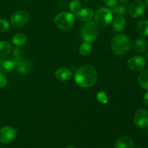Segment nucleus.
Instances as JSON below:
<instances>
[{"mask_svg":"<svg viewBox=\"0 0 148 148\" xmlns=\"http://www.w3.org/2000/svg\"><path fill=\"white\" fill-rule=\"evenodd\" d=\"M143 100H144V103L146 104V105L148 106V92H146L144 95V98H143Z\"/></svg>","mask_w":148,"mask_h":148,"instance_id":"29","label":"nucleus"},{"mask_svg":"<svg viewBox=\"0 0 148 148\" xmlns=\"http://www.w3.org/2000/svg\"><path fill=\"white\" fill-rule=\"evenodd\" d=\"M7 79L6 76L4 75V73L0 72V88H4V87L7 85Z\"/></svg>","mask_w":148,"mask_h":148,"instance_id":"27","label":"nucleus"},{"mask_svg":"<svg viewBox=\"0 0 148 148\" xmlns=\"http://www.w3.org/2000/svg\"><path fill=\"white\" fill-rule=\"evenodd\" d=\"M114 148H134V143L130 137L124 136L116 140Z\"/></svg>","mask_w":148,"mask_h":148,"instance_id":"13","label":"nucleus"},{"mask_svg":"<svg viewBox=\"0 0 148 148\" xmlns=\"http://www.w3.org/2000/svg\"><path fill=\"white\" fill-rule=\"evenodd\" d=\"M12 49V47L10 42L4 40L0 41V57L8 55L11 52Z\"/></svg>","mask_w":148,"mask_h":148,"instance_id":"20","label":"nucleus"},{"mask_svg":"<svg viewBox=\"0 0 148 148\" xmlns=\"http://www.w3.org/2000/svg\"><path fill=\"white\" fill-rule=\"evenodd\" d=\"M33 68V62L30 59L23 61L21 64L18 66V71L21 74H26L30 72Z\"/></svg>","mask_w":148,"mask_h":148,"instance_id":"21","label":"nucleus"},{"mask_svg":"<svg viewBox=\"0 0 148 148\" xmlns=\"http://www.w3.org/2000/svg\"><path fill=\"white\" fill-rule=\"evenodd\" d=\"M75 17L72 13L62 12L59 13L54 18V24L59 29L67 30L72 28L75 25Z\"/></svg>","mask_w":148,"mask_h":148,"instance_id":"3","label":"nucleus"},{"mask_svg":"<svg viewBox=\"0 0 148 148\" xmlns=\"http://www.w3.org/2000/svg\"><path fill=\"white\" fill-rule=\"evenodd\" d=\"M147 134H148V130H147Z\"/></svg>","mask_w":148,"mask_h":148,"instance_id":"36","label":"nucleus"},{"mask_svg":"<svg viewBox=\"0 0 148 148\" xmlns=\"http://www.w3.org/2000/svg\"><path fill=\"white\" fill-rule=\"evenodd\" d=\"M94 23L100 27H106L109 25L113 20V12L111 10L102 7L97 10L94 15Z\"/></svg>","mask_w":148,"mask_h":148,"instance_id":"5","label":"nucleus"},{"mask_svg":"<svg viewBox=\"0 0 148 148\" xmlns=\"http://www.w3.org/2000/svg\"><path fill=\"white\" fill-rule=\"evenodd\" d=\"M91 51H92V46H91V43L85 41H84L83 43L81 44L79 49V53L83 56H88V55L91 53Z\"/></svg>","mask_w":148,"mask_h":148,"instance_id":"22","label":"nucleus"},{"mask_svg":"<svg viewBox=\"0 0 148 148\" xmlns=\"http://www.w3.org/2000/svg\"><path fill=\"white\" fill-rule=\"evenodd\" d=\"M146 10V6L143 1L135 0L130 4L128 7L129 14L133 18H137L143 15Z\"/></svg>","mask_w":148,"mask_h":148,"instance_id":"7","label":"nucleus"},{"mask_svg":"<svg viewBox=\"0 0 148 148\" xmlns=\"http://www.w3.org/2000/svg\"><path fill=\"white\" fill-rule=\"evenodd\" d=\"M103 1L108 7H113L117 3V0H103Z\"/></svg>","mask_w":148,"mask_h":148,"instance_id":"28","label":"nucleus"},{"mask_svg":"<svg viewBox=\"0 0 148 148\" xmlns=\"http://www.w3.org/2000/svg\"><path fill=\"white\" fill-rule=\"evenodd\" d=\"M137 31L140 36H148V20H142L137 25Z\"/></svg>","mask_w":148,"mask_h":148,"instance_id":"19","label":"nucleus"},{"mask_svg":"<svg viewBox=\"0 0 148 148\" xmlns=\"http://www.w3.org/2000/svg\"><path fill=\"white\" fill-rule=\"evenodd\" d=\"M97 98H98V101L101 103L106 104L108 102V98L105 92H99L97 94Z\"/></svg>","mask_w":148,"mask_h":148,"instance_id":"26","label":"nucleus"},{"mask_svg":"<svg viewBox=\"0 0 148 148\" xmlns=\"http://www.w3.org/2000/svg\"><path fill=\"white\" fill-rule=\"evenodd\" d=\"M10 28V23L4 19H0V31L5 32Z\"/></svg>","mask_w":148,"mask_h":148,"instance_id":"25","label":"nucleus"},{"mask_svg":"<svg viewBox=\"0 0 148 148\" xmlns=\"http://www.w3.org/2000/svg\"><path fill=\"white\" fill-rule=\"evenodd\" d=\"M131 47V41L127 36L122 33L114 36L111 41V49L113 52L118 56L125 54Z\"/></svg>","mask_w":148,"mask_h":148,"instance_id":"2","label":"nucleus"},{"mask_svg":"<svg viewBox=\"0 0 148 148\" xmlns=\"http://www.w3.org/2000/svg\"><path fill=\"white\" fill-rule=\"evenodd\" d=\"M137 79L140 86L143 89L148 90V69H143L140 71Z\"/></svg>","mask_w":148,"mask_h":148,"instance_id":"16","label":"nucleus"},{"mask_svg":"<svg viewBox=\"0 0 148 148\" xmlns=\"http://www.w3.org/2000/svg\"><path fill=\"white\" fill-rule=\"evenodd\" d=\"M111 10L113 13H115V14L121 15V14H125L126 12H127V6L124 5V4H121V5H116V4L115 6L111 7Z\"/></svg>","mask_w":148,"mask_h":148,"instance_id":"24","label":"nucleus"},{"mask_svg":"<svg viewBox=\"0 0 148 148\" xmlns=\"http://www.w3.org/2000/svg\"><path fill=\"white\" fill-rule=\"evenodd\" d=\"M130 1V0H119L120 2L122 3V4H127V3H128Z\"/></svg>","mask_w":148,"mask_h":148,"instance_id":"30","label":"nucleus"},{"mask_svg":"<svg viewBox=\"0 0 148 148\" xmlns=\"http://www.w3.org/2000/svg\"><path fill=\"white\" fill-rule=\"evenodd\" d=\"M12 41L15 46H22L27 42V36L23 33H16L12 38Z\"/></svg>","mask_w":148,"mask_h":148,"instance_id":"18","label":"nucleus"},{"mask_svg":"<svg viewBox=\"0 0 148 148\" xmlns=\"http://www.w3.org/2000/svg\"><path fill=\"white\" fill-rule=\"evenodd\" d=\"M14 64L12 60L4 59L3 56L0 57V72L2 73H7L12 71L14 68Z\"/></svg>","mask_w":148,"mask_h":148,"instance_id":"15","label":"nucleus"},{"mask_svg":"<svg viewBox=\"0 0 148 148\" xmlns=\"http://www.w3.org/2000/svg\"><path fill=\"white\" fill-rule=\"evenodd\" d=\"M147 42L143 38H138L134 43V49L138 53H144L147 50Z\"/></svg>","mask_w":148,"mask_h":148,"instance_id":"17","label":"nucleus"},{"mask_svg":"<svg viewBox=\"0 0 148 148\" xmlns=\"http://www.w3.org/2000/svg\"><path fill=\"white\" fill-rule=\"evenodd\" d=\"M55 77L59 81H67L72 77V72L66 67H60L55 72Z\"/></svg>","mask_w":148,"mask_h":148,"instance_id":"11","label":"nucleus"},{"mask_svg":"<svg viewBox=\"0 0 148 148\" xmlns=\"http://www.w3.org/2000/svg\"><path fill=\"white\" fill-rule=\"evenodd\" d=\"M77 17L79 20L82 22H88L92 20L94 17V12L90 8L80 9L77 13Z\"/></svg>","mask_w":148,"mask_h":148,"instance_id":"12","label":"nucleus"},{"mask_svg":"<svg viewBox=\"0 0 148 148\" xmlns=\"http://www.w3.org/2000/svg\"><path fill=\"white\" fill-rule=\"evenodd\" d=\"M85 1H90V0H85Z\"/></svg>","mask_w":148,"mask_h":148,"instance_id":"34","label":"nucleus"},{"mask_svg":"<svg viewBox=\"0 0 148 148\" xmlns=\"http://www.w3.org/2000/svg\"><path fill=\"white\" fill-rule=\"evenodd\" d=\"M146 66L145 58L140 56H134L127 61V66L129 69L134 72H140L143 70Z\"/></svg>","mask_w":148,"mask_h":148,"instance_id":"8","label":"nucleus"},{"mask_svg":"<svg viewBox=\"0 0 148 148\" xmlns=\"http://www.w3.org/2000/svg\"><path fill=\"white\" fill-rule=\"evenodd\" d=\"M126 25V20L123 16L118 15L113 19L112 29L115 32H120L124 30Z\"/></svg>","mask_w":148,"mask_h":148,"instance_id":"14","label":"nucleus"},{"mask_svg":"<svg viewBox=\"0 0 148 148\" xmlns=\"http://www.w3.org/2000/svg\"><path fill=\"white\" fill-rule=\"evenodd\" d=\"M66 148H75V147H72V146H68V147H66Z\"/></svg>","mask_w":148,"mask_h":148,"instance_id":"32","label":"nucleus"},{"mask_svg":"<svg viewBox=\"0 0 148 148\" xmlns=\"http://www.w3.org/2000/svg\"><path fill=\"white\" fill-rule=\"evenodd\" d=\"M145 4H146V6H147V7H148V0H146Z\"/></svg>","mask_w":148,"mask_h":148,"instance_id":"31","label":"nucleus"},{"mask_svg":"<svg viewBox=\"0 0 148 148\" xmlns=\"http://www.w3.org/2000/svg\"><path fill=\"white\" fill-rule=\"evenodd\" d=\"M146 57H147V59H148V52L147 53H146Z\"/></svg>","mask_w":148,"mask_h":148,"instance_id":"33","label":"nucleus"},{"mask_svg":"<svg viewBox=\"0 0 148 148\" xmlns=\"http://www.w3.org/2000/svg\"><path fill=\"white\" fill-rule=\"evenodd\" d=\"M70 12L72 14H77L81 9V2L79 0H72L69 4Z\"/></svg>","mask_w":148,"mask_h":148,"instance_id":"23","label":"nucleus"},{"mask_svg":"<svg viewBox=\"0 0 148 148\" xmlns=\"http://www.w3.org/2000/svg\"><path fill=\"white\" fill-rule=\"evenodd\" d=\"M98 79V73L93 66L85 64L80 66L75 72V79L79 86L88 88L93 86Z\"/></svg>","mask_w":148,"mask_h":148,"instance_id":"1","label":"nucleus"},{"mask_svg":"<svg viewBox=\"0 0 148 148\" xmlns=\"http://www.w3.org/2000/svg\"><path fill=\"white\" fill-rule=\"evenodd\" d=\"M29 20V14L25 10H17L12 14L10 23L13 27H21Z\"/></svg>","mask_w":148,"mask_h":148,"instance_id":"6","label":"nucleus"},{"mask_svg":"<svg viewBox=\"0 0 148 148\" xmlns=\"http://www.w3.org/2000/svg\"><path fill=\"white\" fill-rule=\"evenodd\" d=\"M80 33L83 41L92 43L98 37V30L96 24L90 20L88 21L82 26Z\"/></svg>","mask_w":148,"mask_h":148,"instance_id":"4","label":"nucleus"},{"mask_svg":"<svg viewBox=\"0 0 148 148\" xmlns=\"http://www.w3.org/2000/svg\"><path fill=\"white\" fill-rule=\"evenodd\" d=\"M134 122L137 127L141 129L148 127V111L144 108H140L136 111L134 116Z\"/></svg>","mask_w":148,"mask_h":148,"instance_id":"9","label":"nucleus"},{"mask_svg":"<svg viewBox=\"0 0 148 148\" xmlns=\"http://www.w3.org/2000/svg\"><path fill=\"white\" fill-rule=\"evenodd\" d=\"M16 130L10 126L0 128V143H10L15 138Z\"/></svg>","mask_w":148,"mask_h":148,"instance_id":"10","label":"nucleus"},{"mask_svg":"<svg viewBox=\"0 0 148 148\" xmlns=\"http://www.w3.org/2000/svg\"><path fill=\"white\" fill-rule=\"evenodd\" d=\"M137 148H143V147H137Z\"/></svg>","mask_w":148,"mask_h":148,"instance_id":"35","label":"nucleus"}]
</instances>
